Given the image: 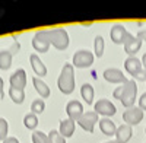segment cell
<instances>
[{
	"mask_svg": "<svg viewBox=\"0 0 146 143\" xmlns=\"http://www.w3.org/2000/svg\"><path fill=\"white\" fill-rule=\"evenodd\" d=\"M136 37H137L140 41H146V29H143V31H139Z\"/></svg>",
	"mask_w": 146,
	"mask_h": 143,
	"instance_id": "f546056e",
	"label": "cell"
},
{
	"mask_svg": "<svg viewBox=\"0 0 146 143\" xmlns=\"http://www.w3.org/2000/svg\"><path fill=\"white\" fill-rule=\"evenodd\" d=\"M32 143H48V136L42 132H34L32 133Z\"/></svg>",
	"mask_w": 146,
	"mask_h": 143,
	"instance_id": "83f0119b",
	"label": "cell"
},
{
	"mask_svg": "<svg viewBox=\"0 0 146 143\" xmlns=\"http://www.w3.org/2000/svg\"><path fill=\"white\" fill-rule=\"evenodd\" d=\"M94 110H95V113L96 114H101V115H105L107 118L108 117H111V115H114L115 114V105L110 101V99H105V98H102V99H100V101H96L95 102V105H94Z\"/></svg>",
	"mask_w": 146,
	"mask_h": 143,
	"instance_id": "30bf717a",
	"label": "cell"
},
{
	"mask_svg": "<svg viewBox=\"0 0 146 143\" xmlns=\"http://www.w3.org/2000/svg\"><path fill=\"white\" fill-rule=\"evenodd\" d=\"M94 63V54L88 50H79L73 56V67H79V69H85V67H91Z\"/></svg>",
	"mask_w": 146,
	"mask_h": 143,
	"instance_id": "8992f818",
	"label": "cell"
},
{
	"mask_svg": "<svg viewBox=\"0 0 146 143\" xmlns=\"http://www.w3.org/2000/svg\"><path fill=\"white\" fill-rule=\"evenodd\" d=\"M48 143H66V139L57 130H51L50 134H48Z\"/></svg>",
	"mask_w": 146,
	"mask_h": 143,
	"instance_id": "484cf974",
	"label": "cell"
},
{
	"mask_svg": "<svg viewBox=\"0 0 146 143\" xmlns=\"http://www.w3.org/2000/svg\"><path fill=\"white\" fill-rule=\"evenodd\" d=\"M10 86L16 89H25L27 86V73L23 69H18L13 75L10 76Z\"/></svg>",
	"mask_w": 146,
	"mask_h": 143,
	"instance_id": "9a60e30c",
	"label": "cell"
},
{
	"mask_svg": "<svg viewBox=\"0 0 146 143\" xmlns=\"http://www.w3.org/2000/svg\"><path fill=\"white\" fill-rule=\"evenodd\" d=\"M80 95H82L83 101L88 105H91L94 102V88H92L91 83H83L82 88H80Z\"/></svg>",
	"mask_w": 146,
	"mask_h": 143,
	"instance_id": "44dd1931",
	"label": "cell"
},
{
	"mask_svg": "<svg viewBox=\"0 0 146 143\" xmlns=\"http://www.w3.org/2000/svg\"><path fill=\"white\" fill-rule=\"evenodd\" d=\"M45 110V102L44 99H35L32 104H31V113L32 114H41L42 111Z\"/></svg>",
	"mask_w": 146,
	"mask_h": 143,
	"instance_id": "d4e9b609",
	"label": "cell"
},
{
	"mask_svg": "<svg viewBox=\"0 0 146 143\" xmlns=\"http://www.w3.org/2000/svg\"><path fill=\"white\" fill-rule=\"evenodd\" d=\"M145 132H146V128H145Z\"/></svg>",
	"mask_w": 146,
	"mask_h": 143,
	"instance_id": "e575fe53",
	"label": "cell"
},
{
	"mask_svg": "<svg viewBox=\"0 0 146 143\" xmlns=\"http://www.w3.org/2000/svg\"><path fill=\"white\" fill-rule=\"evenodd\" d=\"M131 134H133L131 126L121 124L120 127H117V132H115V140H117L118 143H127V142L131 139Z\"/></svg>",
	"mask_w": 146,
	"mask_h": 143,
	"instance_id": "2e32d148",
	"label": "cell"
},
{
	"mask_svg": "<svg viewBox=\"0 0 146 143\" xmlns=\"http://www.w3.org/2000/svg\"><path fill=\"white\" fill-rule=\"evenodd\" d=\"M32 83H34V86H35V91L40 93L41 99L50 97V88H48V85H47L42 79H40V77L35 76V77L32 79Z\"/></svg>",
	"mask_w": 146,
	"mask_h": 143,
	"instance_id": "ffe728a7",
	"label": "cell"
},
{
	"mask_svg": "<svg viewBox=\"0 0 146 143\" xmlns=\"http://www.w3.org/2000/svg\"><path fill=\"white\" fill-rule=\"evenodd\" d=\"M124 67L126 72L129 75L133 76V80L137 79V80H146V72L142 69V62L136 57H127L126 62H124Z\"/></svg>",
	"mask_w": 146,
	"mask_h": 143,
	"instance_id": "277c9868",
	"label": "cell"
},
{
	"mask_svg": "<svg viewBox=\"0 0 146 143\" xmlns=\"http://www.w3.org/2000/svg\"><path fill=\"white\" fill-rule=\"evenodd\" d=\"M7 132H9V124L5 118L0 117V140L7 139Z\"/></svg>",
	"mask_w": 146,
	"mask_h": 143,
	"instance_id": "4316f807",
	"label": "cell"
},
{
	"mask_svg": "<svg viewBox=\"0 0 146 143\" xmlns=\"http://www.w3.org/2000/svg\"><path fill=\"white\" fill-rule=\"evenodd\" d=\"M3 143H19V140L16 137H13V136H9L7 139L3 140Z\"/></svg>",
	"mask_w": 146,
	"mask_h": 143,
	"instance_id": "4dcf8cb0",
	"label": "cell"
},
{
	"mask_svg": "<svg viewBox=\"0 0 146 143\" xmlns=\"http://www.w3.org/2000/svg\"><path fill=\"white\" fill-rule=\"evenodd\" d=\"M23 124H25V127H27V128L34 130L36 126H38V118H36V115H35V114L29 113V114H27L25 117H23Z\"/></svg>",
	"mask_w": 146,
	"mask_h": 143,
	"instance_id": "603a6c76",
	"label": "cell"
},
{
	"mask_svg": "<svg viewBox=\"0 0 146 143\" xmlns=\"http://www.w3.org/2000/svg\"><path fill=\"white\" fill-rule=\"evenodd\" d=\"M105 143H118L117 140H111V142H105Z\"/></svg>",
	"mask_w": 146,
	"mask_h": 143,
	"instance_id": "836d02e7",
	"label": "cell"
},
{
	"mask_svg": "<svg viewBox=\"0 0 146 143\" xmlns=\"http://www.w3.org/2000/svg\"><path fill=\"white\" fill-rule=\"evenodd\" d=\"M29 63H31V66H32V70H34V73L36 75V77H44V76H47V67H45V64L41 62V58L38 57V54H31L29 56Z\"/></svg>",
	"mask_w": 146,
	"mask_h": 143,
	"instance_id": "5bb4252c",
	"label": "cell"
},
{
	"mask_svg": "<svg viewBox=\"0 0 146 143\" xmlns=\"http://www.w3.org/2000/svg\"><path fill=\"white\" fill-rule=\"evenodd\" d=\"M0 97L5 98V92H3V79L0 77Z\"/></svg>",
	"mask_w": 146,
	"mask_h": 143,
	"instance_id": "1f68e13d",
	"label": "cell"
},
{
	"mask_svg": "<svg viewBox=\"0 0 146 143\" xmlns=\"http://www.w3.org/2000/svg\"><path fill=\"white\" fill-rule=\"evenodd\" d=\"M50 37H48V29H44V31H38L34 38H32V47L35 51L38 53H47L48 48H50Z\"/></svg>",
	"mask_w": 146,
	"mask_h": 143,
	"instance_id": "5b68a950",
	"label": "cell"
},
{
	"mask_svg": "<svg viewBox=\"0 0 146 143\" xmlns=\"http://www.w3.org/2000/svg\"><path fill=\"white\" fill-rule=\"evenodd\" d=\"M19 48H21L19 42H13L9 50H0V69L7 70L12 66V57L19 51Z\"/></svg>",
	"mask_w": 146,
	"mask_h": 143,
	"instance_id": "52a82bcc",
	"label": "cell"
},
{
	"mask_svg": "<svg viewBox=\"0 0 146 143\" xmlns=\"http://www.w3.org/2000/svg\"><path fill=\"white\" fill-rule=\"evenodd\" d=\"M126 34H127V31L123 25H114L111 28V31H110V37H111V41L114 44H123Z\"/></svg>",
	"mask_w": 146,
	"mask_h": 143,
	"instance_id": "e0dca14e",
	"label": "cell"
},
{
	"mask_svg": "<svg viewBox=\"0 0 146 143\" xmlns=\"http://www.w3.org/2000/svg\"><path fill=\"white\" fill-rule=\"evenodd\" d=\"M123 120L126 121L127 126H136L143 120V111L139 108V107H131V108H127L123 113Z\"/></svg>",
	"mask_w": 146,
	"mask_h": 143,
	"instance_id": "8fae6325",
	"label": "cell"
},
{
	"mask_svg": "<svg viewBox=\"0 0 146 143\" xmlns=\"http://www.w3.org/2000/svg\"><path fill=\"white\" fill-rule=\"evenodd\" d=\"M98 121V114L95 111H88V113H83V115L78 120V124L88 133H94V127Z\"/></svg>",
	"mask_w": 146,
	"mask_h": 143,
	"instance_id": "ba28073f",
	"label": "cell"
},
{
	"mask_svg": "<svg viewBox=\"0 0 146 143\" xmlns=\"http://www.w3.org/2000/svg\"><path fill=\"white\" fill-rule=\"evenodd\" d=\"M75 127H76V124H75V121H72V120H63V121H60V128H58V133L62 134L64 139L66 137H70V136H73V133H75Z\"/></svg>",
	"mask_w": 146,
	"mask_h": 143,
	"instance_id": "d6986e66",
	"label": "cell"
},
{
	"mask_svg": "<svg viewBox=\"0 0 146 143\" xmlns=\"http://www.w3.org/2000/svg\"><path fill=\"white\" fill-rule=\"evenodd\" d=\"M142 67H143V70L146 72V53H145L143 57H142Z\"/></svg>",
	"mask_w": 146,
	"mask_h": 143,
	"instance_id": "d6a6232c",
	"label": "cell"
},
{
	"mask_svg": "<svg viewBox=\"0 0 146 143\" xmlns=\"http://www.w3.org/2000/svg\"><path fill=\"white\" fill-rule=\"evenodd\" d=\"M139 108L142 111H146V92L142 93V97L139 98Z\"/></svg>",
	"mask_w": 146,
	"mask_h": 143,
	"instance_id": "f1b7e54d",
	"label": "cell"
},
{
	"mask_svg": "<svg viewBox=\"0 0 146 143\" xmlns=\"http://www.w3.org/2000/svg\"><path fill=\"white\" fill-rule=\"evenodd\" d=\"M48 37H50V42L60 51L66 50L69 47V34L64 28L48 29Z\"/></svg>",
	"mask_w": 146,
	"mask_h": 143,
	"instance_id": "3957f363",
	"label": "cell"
},
{
	"mask_svg": "<svg viewBox=\"0 0 146 143\" xmlns=\"http://www.w3.org/2000/svg\"><path fill=\"white\" fill-rule=\"evenodd\" d=\"M57 85H58V89L64 95H70L73 91H75V67L70 63H66L62 69V73L58 76V80H57Z\"/></svg>",
	"mask_w": 146,
	"mask_h": 143,
	"instance_id": "7a4b0ae2",
	"label": "cell"
},
{
	"mask_svg": "<svg viewBox=\"0 0 146 143\" xmlns=\"http://www.w3.org/2000/svg\"><path fill=\"white\" fill-rule=\"evenodd\" d=\"M124 51L129 54V57H135V54L140 50V47H142V41L135 37V35H131L130 32L126 34V37H124Z\"/></svg>",
	"mask_w": 146,
	"mask_h": 143,
	"instance_id": "9c48e42d",
	"label": "cell"
},
{
	"mask_svg": "<svg viewBox=\"0 0 146 143\" xmlns=\"http://www.w3.org/2000/svg\"><path fill=\"white\" fill-rule=\"evenodd\" d=\"M136 95H137V85L135 80H127L114 91V98H117L126 108L135 107Z\"/></svg>",
	"mask_w": 146,
	"mask_h": 143,
	"instance_id": "6da1fadb",
	"label": "cell"
},
{
	"mask_svg": "<svg viewBox=\"0 0 146 143\" xmlns=\"http://www.w3.org/2000/svg\"><path fill=\"white\" fill-rule=\"evenodd\" d=\"M9 97L12 98V101H13L15 104H22L23 101H25V92H23L22 89H16V88H9Z\"/></svg>",
	"mask_w": 146,
	"mask_h": 143,
	"instance_id": "7402d4cb",
	"label": "cell"
},
{
	"mask_svg": "<svg viewBox=\"0 0 146 143\" xmlns=\"http://www.w3.org/2000/svg\"><path fill=\"white\" fill-rule=\"evenodd\" d=\"M104 38L101 37V35H96L95 37V42H94V48H95V56L96 57H102L104 54Z\"/></svg>",
	"mask_w": 146,
	"mask_h": 143,
	"instance_id": "cb8c5ba5",
	"label": "cell"
},
{
	"mask_svg": "<svg viewBox=\"0 0 146 143\" xmlns=\"http://www.w3.org/2000/svg\"><path fill=\"white\" fill-rule=\"evenodd\" d=\"M66 113L69 115V120L72 121H78L79 118L83 115V107L79 101H70L66 105Z\"/></svg>",
	"mask_w": 146,
	"mask_h": 143,
	"instance_id": "4fadbf2b",
	"label": "cell"
},
{
	"mask_svg": "<svg viewBox=\"0 0 146 143\" xmlns=\"http://www.w3.org/2000/svg\"><path fill=\"white\" fill-rule=\"evenodd\" d=\"M104 79L110 83H126L127 79L126 76L123 75V72L120 69H115V67H110V69H105L104 70Z\"/></svg>",
	"mask_w": 146,
	"mask_h": 143,
	"instance_id": "7c38bea8",
	"label": "cell"
},
{
	"mask_svg": "<svg viewBox=\"0 0 146 143\" xmlns=\"http://www.w3.org/2000/svg\"><path fill=\"white\" fill-rule=\"evenodd\" d=\"M100 128L101 132L105 134V136H115V132H117V127L114 124V121H111V118H102V120H100Z\"/></svg>",
	"mask_w": 146,
	"mask_h": 143,
	"instance_id": "ac0fdd59",
	"label": "cell"
}]
</instances>
